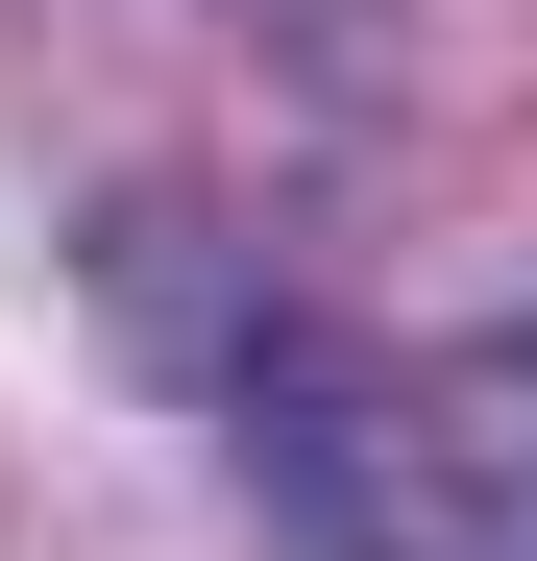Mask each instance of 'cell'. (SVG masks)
I'll list each match as a JSON object with an SVG mask.
<instances>
[{
    "label": "cell",
    "instance_id": "2",
    "mask_svg": "<svg viewBox=\"0 0 537 561\" xmlns=\"http://www.w3.org/2000/svg\"><path fill=\"white\" fill-rule=\"evenodd\" d=\"M99 342L147 366V391H196V415H244V391H268V366H294L318 318L268 294V268H244L220 220H171V196H147V220H99Z\"/></svg>",
    "mask_w": 537,
    "mask_h": 561
},
{
    "label": "cell",
    "instance_id": "1",
    "mask_svg": "<svg viewBox=\"0 0 537 561\" xmlns=\"http://www.w3.org/2000/svg\"><path fill=\"white\" fill-rule=\"evenodd\" d=\"M220 439L268 489V561H537V318H489V342L318 318Z\"/></svg>",
    "mask_w": 537,
    "mask_h": 561
}]
</instances>
